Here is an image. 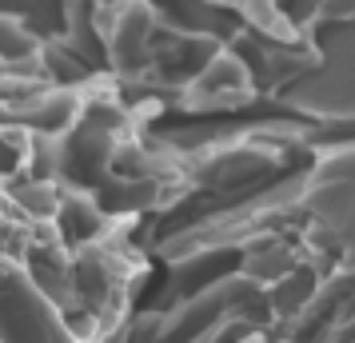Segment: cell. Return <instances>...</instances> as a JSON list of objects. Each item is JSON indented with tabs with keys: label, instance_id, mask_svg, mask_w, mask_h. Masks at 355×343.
<instances>
[{
	"label": "cell",
	"instance_id": "1",
	"mask_svg": "<svg viewBox=\"0 0 355 343\" xmlns=\"http://www.w3.org/2000/svg\"><path fill=\"white\" fill-rule=\"evenodd\" d=\"M248 84H252L248 64H243V60H236L232 52H216L208 64H204V72L192 80V100L224 104V100L243 96V92H248Z\"/></svg>",
	"mask_w": 355,
	"mask_h": 343
}]
</instances>
